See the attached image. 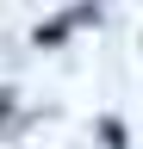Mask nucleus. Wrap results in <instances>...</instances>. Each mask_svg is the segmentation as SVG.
I'll return each instance as SVG.
<instances>
[{
  "mask_svg": "<svg viewBox=\"0 0 143 149\" xmlns=\"http://www.w3.org/2000/svg\"><path fill=\"white\" fill-rule=\"evenodd\" d=\"M68 31H75V13H56V19H44V25L31 31V44H38V50H44V44H62Z\"/></svg>",
  "mask_w": 143,
  "mask_h": 149,
  "instance_id": "1",
  "label": "nucleus"
},
{
  "mask_svg": "<svg viewBox=\"0 0 143 149\" xmlns=\"http://www.w3.org/2000/svg\"><path fill=\"white\" fill-rule=\"evenodd\" d=\"M100 143L106 149H124V118H100Z\"/></svg>",
  "mask_w": 143,
  "mask_h": 149,
  "instance_id": "2",
  "label": "nucleus"
},
{
  "mask_svg": "<svg viewBox=\"0 0 143 149\" xmlns=\"http://www.w3.org/2000/svg\"><path fill=\"white\" fill-rule=\"evenodd\" d=\"M13 106H19V100H13V87H0V124L13 118Z\"/></svg>",
  "mask_w": 143,
  "mask_h": 149,
  "instance_id": "3",
  "label": "nucleus"
}]
</instances>
